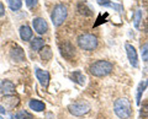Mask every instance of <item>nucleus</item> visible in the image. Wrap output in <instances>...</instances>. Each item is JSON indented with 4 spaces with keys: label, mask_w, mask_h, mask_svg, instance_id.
Returning <instances> with one entry per match:
<instances>
[{
    "label": "nucleus",
    "mask_w": 148,
    "mask_h": 119,
    "mask_svg": "<svg viewBox=\"0 0 148 119\" xmlns=\"http://www.w3.org/2000/svg\"><path fill=\"white\" fill-rule=\"evenodd\" d=\"M89 70L91 75H94L96 77H104V76H108L114 70V65L112 63H110L108 60H98L91 64Z\"/></svg>",
    "instance_id": "1"
},
{
    "label": "nucleus",
    "mask_w": 148,
    "mask_h": 119,
    "mask_svg": "<svg viewBox=\"0 0 148 119\" xmlns=\"http://www.w3.org/2000/svg\"><path fill=\"white\" fill-rule=\"evenodd\" d=\"M114 111L120 119H128L131 116V103L127 98H119L114 103Z\"/></svg>",
    "instance_id": "2"
},
{
    "label": "nucleus",
    "mask_w": 148,
    "mask_h": 119,
    "mask_svg": "<svg viewBox=\"0 0 148 119\" xmlns=\"http://www.w3.org/2000/svg\"><path fill=\"white\" fill-rule=\"evenodd\" d=\"M98 44H99V41L96 38V36L91 34V33H84L78 37V45H79V48L83 50L91 52V50L96 49Z\"/></svg>",
    "instance_id": "3"
},
{
    "label": "nucleus",
    "mask_w": 148,
    "mask_h": 119,
    "mask_svg": "<svg viewBox=\"0 0 148 119\" xmlns=\"http://www.w3.org/2000/svg\"><path fill=\"white\" fill-rule=\"evenodd\" d=\"M67 16H68V7L64 5V4H57V5L53 7L51 20H52V24L56 27H58L66 21Z\"/></svg>",
    "instance_id": "4"
},
{
    "label": "nucleus",
    "mask_w": 148,
    "mask_h": 119,
    "mask_svg": "<svg viewBox=\"0 0 148 119\" xmlns=\"http://www.w3.org/2000/svg\"><path fill=\"white\" fill-rule=\"evenodd\" d=\"M68 111L75 117H83L90 112V104L85 101H77L68 106Z\"/></svg>",
    "instance_id": "5"
},
{
    "label": "nucleus",
    "mask_w": 148,
    "mask_h": 119,
    "mask_svg": "<svg viewBox=\"0 0 148 119\" xmlns=\"http://www.w3.org/2000/svg\"><path fill=\"white\" fill-rule=\"evenodd\" d=\"M32 26H34L35 32H37L38 34H45L46 32L48 31V25L46 22L45 19L42 17H35L32 20Z\"/></svg>",
    "instance_id": "6"
},
{
    "label": "nucleus",
    "mask_w": 148,
    "mask_h": 119,
    "mask_svg": "<svg viewBox=\"0 0 148 119\" xmlns=\"http://www.w3.org/2000/svg\"><path fill=\"white\" fill-rule=\"evenodd\" d=\"M126 53H127V58L130 60V64H131L133 68H137L138 66V55H137L136 48L133 47L132 44L126 43Z\"/></svg>",
    "instance_id": "7"
},
{
    "label": "nucleus",
    "mask_w": 148,
    "mask_h": 119,
    "mask_svg": "<svg viewBox=\"0 0 148 119\" xmlns=\"http://www.w3.org/2000/svg\"><path fill=\"white\" fill-rule=\"evenodd\" d=\"M0 92L5 96L14 95L15 93V85H14V82H11L10 80L1 81V84H0Z\"/></svg>",
    "instance_id": "8"
},
{
    "label": "nucleus",
    "mask_w": 148,
    "mask_h": 119,
    "mask_svg": "<svg viewBox=\"0 0 148 119\" xmlns=\"http://www.w3.org/2000/svg\"><path fill=\"white\" fill-rule=\"evenodd\" d=\"M59 50H61L62 55L66 59H68V60H71V59L74 57V47L69 42H66V43L59 45Z\"/></svg>",
    "instance_id": "9"
},
{
    "label": "nucleus",
    "mask_w": 148,
    "mask_h": 119,
    "mask_svg": "<svg viewBox=\"0 0 148 119\" xmlns=\"http://www.w3.org/2000/svg\"><path fill=\"white\" fill-rule=\"evenodd\" d=\"M36 77H37L38 82L43 86V87H47L48 86V84H49V74H48V71L38 69V68H37L36 69Z\"/></svg>",
    "instance_id": "10"
},
{
    "label": "nucleus",
    "mask_w": 148,
    "mask_h": 119,
    "mask_svg": "<svg viewBox=\"0 0 148 119\" xmlns=\"http://www.w3.org/2000/svg\"><path fill=\"white\" fill-rule=\"evenodd\" d=\"M10 57H11L12 60H15V62H24L25 60V52L22 48L15 47V48L11 49Z\"/></svg>",
    "instance_id": "11"
},
{
    "label": "nucleus",
    "mask_w": 148,
    "mask_h": 119,
    "mask_svg": "<svg viewBox=\"0 0 148 119\" xmlns=\"http://www.w3.org/2000/svg\"><path fill=\"white\" fill-rule=\"evenodd\" d=\"M32 34H34V32H32L30 26L24 25V26L20 27V37L24 42H29V41H31Z\"/></svg>",
    "instance_id": "12"
},
{
    "label": "nucleus",
    "mask_w": 148,
    "mask_h": 119,
    "mask_svg": "<svg viewBox=\"0 0 148 119\" xmlns=\"http://www.w3.org/2000/svg\"><path fill=\"white\" fill-rule=\"evenodd\" d=\"M148 87V79L145 81H141L137 86V95H136V103L140 104L141 103V98H142V95L143 92L146 91V89Z\"/></svg>",
    "instance_id": "13"
},
{
    "label": "nucleus",
    "mask_w": 148,
    "mask_h": 119,
    "mask_svg": "<svg viewBox=\"0 0 148 119\" xmlns=\"http://www.w3.org/2000/svg\"><path fill=\"white\" fill-rule=\"evenodd\" d=\"M29 107H30V109H32V111H35V112H43L46 108L45 103L38 99H31L29 102Z\"/></svg>",
    "instance_id": "14"
},
{
    "label": "nucleus",
    "mask_w": 148,
    "mask_h": 119,
    "mask_svg": "<svg viewBox=\"0 0 148 119\" xmlns=\"http://www.w3.org/2000/svg\"><path fill=\"white\" fill-rule=\"evenodd\" d=\"M71 80L74 81V82H77L78 85H80L83 86L85 84V76L83 75V72L80 70H77V71H74L71 74Z\"/></svg>",
    "instance_id": "15"
},
{
    "label": "nucleus",
    "mask_w": 148,
    "mask_h": 119,
    "mask_svg": "<svg viewBox=\"0 0 148 119\" xmlns=\"http://www.w3.org/2000/svg\"><path fill=\"white\" fill-rule=\"evenodd\" d=\"M3 101H4V103H5L9 108H14L15 106H17L18 102H20V101H18V97H17V96H14V95L5 96Z\"/></svg>",
    "instance_id": "16"
},
{
    "label": "nucleus",
    "mask_w": 148,
    "mask_h": 119,
    "mask_svg": "<svg viewBox=\"0 0 148 119\" xmlns=\"http://www.w3.org/2000/svg\"><path fill=\"white\" fill-rule=\"evenodd\" d=\"M30 47H31L32 50H35V52H40V50L45 47V41L42 38H40V37L34 38L30 43Z\"/></svg>",
    "instance_id": "17"
},
{
    "label": "nucleus",
    "mask_w": 148,
    "mask_h": 119,
    "mask_svg": "<svg viewBox=\"0 0 148 119\" xmlns=\"http://www.w3.org/2000/svg\"><path fill=\"white\" fill-rule=\"evenodd\" d=\"M40 54H41V58H42L45 62L51 60V58H52V55H53L52 50H51V48L47 47V45H45V47L40 50Z\"/></svg>",
    "instance_id": "18"
},
{
    "label": "nucleus",
    "mask_w": 148,
    "mask_h": 119,
    "mask_svg": "<svg viewBox=\"0 0 148 119\" xmlns=\"http://www.w3.org/2000/svg\"><path fill=\"white\" fill-rule=\"evenodd\" d=\"M9 7H10V10L12 11H17L20 10L21 6H22V0H6Z\"/></svg>",
    "instance_id": "19"
},
{
    "label": "nucleus",
    "mask_w": 148,
    "mask_h": 119,
    "mask_svg": "<svg viewBox=\"0 0 148 119\" xmlns=\"http://www.w3.org/2000/svg\"><path fill=\"white\" fill-rule=\"evenodd\" d=\"M10 118L11 119H32V116H31L29 112L21 111V112L15 113V114H11Z\"/></svg>",
    "instance_id": "20"
},
{
    "label": "nucleus",
    "mask_w": 148,
    "mask_h": 119,
    "mask_svg": "<svg viewBox=\"0 0 148 119\" xmlns=\"http://www.w3.org/2000/svg\"><path fill=\"white\" fill-rule=\"evenodd\" d=\"M78 11H79L82 15H85V16H90L91 15V10L85 3H79L78 4Z\"/></svg>",
    "instance_id": "21"
},
{
    "label": "nucleus",
    "mask_w": 148,
    "mask_h": 119,
    "mask_svg": "<svg viewBox=\"0 0 148 119\" xmlns=\"http://www.w3.org/2000/svg\"><path fill=\"white\" fill-rule=\"evenodd\" d=\"M142 21V11L141 10H137L135 16H133V25H135L136 28H138L140 27V24Z\"/></svg>",
    "instance_id": "22"
},
{
    "label": "nucleus",
    "mask_w": 148,
    "mask_h": 119,
    "mask_svg": "<svg viewBox=\"0 0 148 119\" xmlns=\"http://www.w3.org/2000/svg\"><path fill=\"white\" fill-rule=\"evenodd\" d=\"M141 55H142V60L147 62L148 60V43H145L141 48Z\"/></svg>",
    "instance_id": "23"
},
{
    "label": "nucleus",
    "mask_w": 148,
    "mask_h": 119,
    "mask_svg": "<svg viewBox=\"0 0 148 119\" xmlns=\"http://www.w3.org/2000/svg\"><path fill=\"white\" fill-rule=\"evenodd\" d=\"M148 117V102L143 103L140 109V118H147Z\"/></svg>",
    "instance_id": "24"
},
{
    "label": "nucleus",
    "mask_w": 148,
    "mask_h": 119,
    "mask_svg": "<svg viewBox=\"0 0 148 119\" xmlns=\"http://www.w3.org/2000/svg\"><path fill=\"white\" fill-rule=\"evenodd\" d=\"M25 4L29 9H34L35 6H37L38 4V0H25Z\"/></svg>",
    "instance_id": "25"
},
{
    "label": "nucleus",
    "mask_w": 148,
    "mask_h": 119,
    "mask_svg": "<svg viewBox=\"0 0 148 119\" xmlns=\"http://www.w3.org/2000/svg\"><path fill=\"white\" fill-rule=\"evenodd\" d=\"M96 1H98V4H99V5H101V6L110 7V5H111V1H110V0H96Z\"/></svg>",
    "instance_id": "26"
},
{
    "label": "nucleus",
    "mask_w": 148,
    "mask_h": 119,
    "mask_svg": "<svg viewBox=\"0 0 148 119\" xmlns=\"http://www.w3.org/2000/svg\"><path fill=\"white\" fill-rule=\"evenodd\" d=\"M4 14H5V6H4V4L0 1V17L4 16Z\"/></svg>",
    "instance_id": "27"
},
{
    "label": "nucleus",
    "mask_w": 148,
    "mask_h": 119,
    "mask_svg": "<svg viewBox=\"0 0 148 119\" xmlns=\"http://www.w3.org/2000/svg\"><path fill=\"white\" fill-rule=\"evenodd\" d=\"M0 113H5V108L1 107V106H0Z\"/></svg>",
    "instance_id": "28"
},
{
    "label": "nucleus",
    "mask_w": 148,
    "mask_h": 119,
    "mask_svg": "<svg viewBox=\"0 0 148 119\" xmlns=\"http://www.w3.org/2000/svg\"><path fill=\"white\" fill-rule=\"evenodd\" d=\"M0 119H3V118H1V117H0Z\"/></svg>",
    "instance_id": "29"
}]
</instances>
